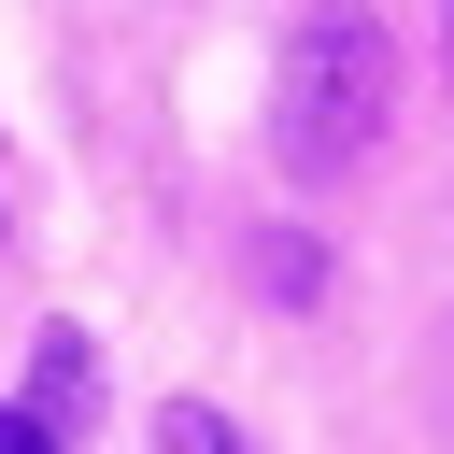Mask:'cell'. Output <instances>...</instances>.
<instances>
[{
  "label": "cell",
  "instance_id": "277c9868",
  "mask_svg": "<svg viewBox=\"0 0 454 454\" xmlns=\"http://www.w3.org/2000/svg\"><path fill=\"white\" fill-rule=\"evenodd\" d=\"M440 43H454V28H440Z\"/></svg>",
  "mask_w": 454,
  "mask_h": 454
},
{
  "label": "cell",
  "instance_id": "7a4b0ae2",
  "mask_svg": "<svg viewBox=\"0 0 454 454\" xmlns=\"http://www.w3.org/2000/svg\"><path fill=\"white\" fill-rule=\"evenodd\" d=\"M156 454H241V426H227L213 397H170V411H156Z\"/></svg>",
  "mask_w": 454,
  "mask_h": 454
},
{
  "label": "cell",
  "instance_id": "3957f363",
  "mask_svg": "<svg viewBox=\"0 0 454 454\" xmlns=\"http://www.w3.org/2000/svg\"><path fill=\"white\" fill-rule=\"evenodd\" d=\"M0 454H57V426H43L28 397H0Z\"/></svg>",
  "mask_w": 454,
  "mask_h": 454
},
{
  "label": "cell",
  "instance_id": "6da1fadb",
  "mask_svg": "<svg viewBox=\"0 0 454 454\" xmlns=\"http://www.w3.org/2000/svg\"><path fill=\"white\" fill-rule=\"evenodd\" d=\"M383 99H397V43H383L355 0H326V14H298V43H284L270 156H284L298 184H340V170L383 142Z\"/></svg>",
  "mask_w": 454,
  "mask_h": 454
}]
</instances>
